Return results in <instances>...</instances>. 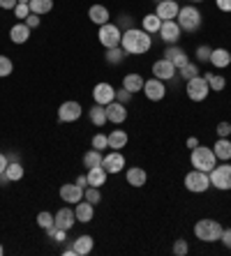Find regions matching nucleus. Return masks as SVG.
<instances>
[{
	"instance_id": "5701e85b",
	"label": "nucleus",
	"mask_w": 231,
	"mask_h": 256,
	"mask_svg": "<svg viewBox=\"0 0 231 256\" xmlns=\"http://www.w3.org/2000/svg\"><path fill=\"white\" fill-rule=\"evenodd\" d=\"M10 40H12L14 44H26L30 40V28L21 21V24H14L12 28H10Z\"/></svg>"
},
{
	"instance_id": "de8ad7c7",
	"label": "nucleus",
	"mask_w": 231,
	"mask_h": 256,
	"mask_svg": "<svg viewBox=\"0 0 231 256\" xmlns=\"http://www.w3.org/2000/svg\"><path fill=\"white\" fill-rule=\"evenodd\" d=\"M215 132H217V136H219V138H229V134H231V125H229V122H219L217 130H215Z\"/></svg>"
},
{
	"instance_id": "ddd939ff",
	"label": "nucleus",
	"mask_w": 231,
	"mask_h": 256,
	"mask_svg": "<svg viewBox=\"0 0 231 256\" xmlns=\"http://www.w3.org/2000/svg\"><path fill=\"white\" fill-rule=\"evenodd\" d=\"M102 166H104V171L107 173H120L125 168V157L120 155V150H113V152H109V155L102 157Z\"/></svg>"
},
{
	"instance_id": "2eb2a0df",
	"label": "nucleus",
	"mask_w": 231,
	"mask_h": 256,
	"mask_svg": "<svg viewBox=\"0 0 231 256\" xmlns=\"http://www.w3.org/2000/svg\"><path fill=\"white\" fill-rule=\"evenodd\" d=\"M104 111H107V120L109 122H113V125H120V122L127 120V106L120 104V102H116V100H113L111 104H107Z\"/></svg>"
},
{
	"instance_id": "2f4dec72",
	"label": "nucleus",
	"mask_w": 231,
	"mask_h": 256,
	"mask_svg": "<svg viewBox=\"0 0 231 256\" xmlns=\"http://www.w3.org/2000/svg\"><path fill=\"white\" fill-rule=\"evenodd\" d=\"M28 7L33 14H40L42 16V14H49L54 10V0H30Z\"/></svg>"
},
{
	"instance_id": "864d4df0",
	"label": "nucleus",
	"mask_w": 231,
	"mask_h": 256,
	"mask_svg": "<svg viewBox=\"0 0 231 256\" xmlns=\"http://www.w3.org/2000/svg\"><path fill=\"white\" fill-rule=\"evenodd\" d=\"M7 164H10V160H7V155H5V152H0V173H3V171H5V168H7Z\"/></svg>"
},
{
	"instance_id": "7c9ffc66",
	"label": "nucleus",
	"mask_w": 231,
	"mask_h": 256,
	"mask_svg": "<svg viewBox=\"0 0 231 256\" xmlns=\"http://www.w3.org/2000/svg\"><path fill=\"white\" fill-rule=\"evenodd\" d=\"M88 118H90V122H93L95 127H102L104 122H109V120H107V111H104V106H102V104H95V106L90 108Z\"/></svg>"
},
{
	"instance_id": "20e7f679",
	"label": "nucleus",
	"mask_w": 231,
	"mask_h": 256,
	"mask_svg": "<svg viewBox=\"0 0 231 256\" xmlns=\"http://www.w3.org/2000/svg\"><path fill=\"white\" fill-rule=\"evenodd\" d=\"M176 21H178V26H180V30L194 32V30H199V26H201V12H199L196 7H192V5L180 7Z\"/></svg>"
},
{
	"instance_id": "7ed1b4c3",
	"label": "nucleus",
	"mask_w": 231,
	"mask_h": 256,
	"mask_svg": "<svg viewBox=\"0 0 231 256\" xmlns=\"http://www.w3.org/2000/svg\"><path fill=\"white\" fill-rule=\"evenodd\" d=\"M222 224L215 220H199L194 224V236L201 242H217L219 238H222Z\"/></svg>"
},
{
	"instance_id": "79ce46f5",
	"label": "nucleus",
	"mask_w": 231,
	"mask_h": 256,
	"mask_svg": "<svg viewBox=\"0 0 231 256\" xmlns=\"http://www.w3.org/2000/svg\"><path fill=\"white\" fill-rule=\"evenodd\" d=\"M187 252H190V244H187V240L178 238L176 242H173V254H176V256H185Z\"/></svg>"
},
{
	"instance_id": "39448f33",
	"label": "nucleus",
	"mask_w": 231,
	"mask_h": 256,
	"mask_svg": "<svg viewBox=\"0 0 231 256\" xmlns=\"http://www.w3.org/2000/svg\"><path fill=\"white\" fill-rule=\"evenodd\" d=\"M208 178H210V187H217L222 192H229L231 190V164L229 162H222L213 171L208 173Z\"/></svg>"
},
{
	"instance_id": "603ef678",
	"label": "nucleus",
	"mask_w": 231,
	"mask_h": 256,
	"mask_svg": "<svg viewBox=\"0 0 231 256\" xmlns=\"http://www.w3.org/2000/svg\"><path fill=\"white\" fill-rule=\"evenodd\" d=\"M185 146H187V148H190V150H194L196 146H199V138H196V136H190V138H187V141H185Z\"/></svg>"
},
{
	"instance_id": "6ab92c4d",
	"label": "nucleus",
	"mask_w": 231,
	"mask_h": 256,
	"mask_svg": "<svg viewBox=\"0 0 231 256\" xmlns=\"http://www.w3.org/2000/svg\"><path fill=\"white\" fill-rule=\"evenodd\" d=\"M164 58L171 60L173 65H176V70H180L183 65H187L190 62V58H187V54H185L180 46H176V44H169V46L164 48Z\"/></svg>"
},
{
	"instance_id": "9d476101",
	"label": "nucleus",
	"mask_w": 231,
	"mask_h": 256,
	"mask_svg": "<svg viewBox=\"0 0 231 256\" xmlns=\"http://www.w3.org/2000/svg\"><path fill=\"white\" fill-rule=\"evenodd\" d=\"M93 100H95V104L107 106V104H111L116 100V88L111 84H107V81H102V84H97L93 88Z\"/></svg>"
},
{
	"instance_id": "c756f323",
	"label": "nucleus",
	"mask_w": 231,
	"mask_h": 256,
	"mask_svg": "<svg viewBox=\"0 0 231 256\" xmlns=\"http://www.w3.org/2000/svg\"><path fill=\"white\" fill-rule=\"evenodd\" d=\"M141 26L148 35H155V32H160V28H162V18L157 16V14H146V16L141 18Z\"/></svg>"
},
{
	"instance_id": "6e6d98bb",
	"label": "nucleus",
	"mask_w": 231,
	"mask_h": 256,
	"mask_svg": "<svg viewBox=\"0 0 231 256\" xmlns=\"http://www.w3.org/2000/svg\"><path fill=\"white\" fill-rule=\"evenodd\" d=\"M10 182H12V180L7 178V173H5V171H3V173H0V187H5V185H10Z\"/></svg>"
},
{
	"instance_id": "72a5a7b5",
	"label": "nucleus",
	"mask_w": 231,
	"mask_h": 256,
	"mask_svg": "<svg viewBox=\"0 0 231 256\" xmlns=\"http://www.w3.org/2000/svg\"><path fill=\"white\" fill-rule=\"evenodd\" d=\"M102 152L100 150H88V152H86V155H83V166L86 168H93V166H102Z\"/></svg>"
},
{
	"instance_id": "f03ea898",
	"label": "nucleus",
	"mask_w": 231,
	"mask_h": 256,
	"mask_svg": "<svg viewBox=\"0 0 231 256\" xmlns=\"http://www.w3.org/2000/svg\"><path fill=\"white\" fill-rule=\"evenodd\" d=\"M190 162H192V166L194 168L206 171V173H210L215 166H217V157H215L213 148H208V146H196V148L192 150Z\"/></svg>"
},
{
	"instance_id": "4d7b16f0",
	"label": "nucleus",
	"mask_w": 231,
	"mask_h": 256,
	"mask_svg": "<svg viewBox=\"0 0 231 256\" xmlns=\"http://www.w3.org/2000/svg\"><path fill=\"white\" fill-rule=\"evenodd\" d=\"M63 256H77V252H74V247H67V250H63Z\"/></svg>"
},
{
	"instance_id": "13d9d810",
	"label": "nucleus",
	"mask_w": 231,
	"mask_h": 256,
	"mask_svg": "<svg viewBox=\"0 0 231 256\" xmlns=\"http://www.w3.org/2000/svg\"><path fill=\"white\" fill-rule=\"evenodd\" d=\"M7 160H10V162H19V155H14V152H12V155H7Z\"/></svg>"
},
{
	"instance_id": "1a4fd4ad",
	"label": "nucleus",
	"mask_w": 231,
	"mask_h": 256,
	"mask_svg": "<svg viewBox=\"0 0 231 256\" xmlns=\"http://www.w3.org/2000/svg\"><path fill=\"white\" fill-rule=\"evenodd\" d=\"M176 74H178V70H176V65H173L171 60L160 58V60H155L153 62V76L155 78H160V81H171Z\"/></svg>"
},
{
	"instance_id": "bb28decb",
	"label": "nucleus",
	"mask_w": 231,
	"mask_h": 256,
	"mask_svg": "<svg viewBox=\"0 0 231 256\" xmlns=\"http://www.w3.org/2000/svg\"><path fill=\"white\" fill-rule=\"evenodd\" d=\"M93 247H95V240L90 238V236H79V238H74V252H77V256L90 254Z\"/></svg>"
},
{
	"instance_id": "4be33fe9",
	"label": "nucleus",
	"mask_w": 231,
	"mask_h": 256,
	"mask_svg": "<svg viewBox=\"0 0 231 256\" xmlns=\"http://www.w3.org/2000/svg\"><path fill=\"white\" fill-rule=\"evenodd\" d=\"M208 62H210L213 67H217V70H224V67L231 65V54L226 51V48H213Z\"/></svg>"
},
{
	"instance_id": "f257e3e1",
	"label": "nucleus",
	"mask_w": 231,
	"mask_h": 256,
	"mask_svg": "<svg viewBox=\"0 0 231 256\" xmlns=\"http://www.w3.org/2000/svg\"><path fill=\"white\" fill-rule=\"evenodd\" d=\"M120 46L127 56H141V54H148L150 46H153V40L146 30H136L130 28L123 32V40H120Z\"/></svg>"
},
{
	"instance_id": "a878e982",
	"label": "nucleus",
	"mask_w": 231,
	"mask_h": 256,
	"mask_svg": "<svg viewBox=\"0 0 231 256\" xmlns=\"http://www.w3.org/2000/svg\"><path fill=\"white\" fill-rule=\"evenodd\" d=\"M88 185L90 187H102L104 182H107V176L109 173L104 171V166H93V168H88Z\"/></svg>"
},
{
	"instance_id": "052dcab7",
	"label": "nucleus",
	"mask_w": 231,
	"mask_h": 256,
	"mask_svg": "<svg viewBox=\"0 0 231 256\" xmlns=\"http://www.w3.org/2000/svg\"><path fill=\"white\" fill-rule=\"evenodd\" d=\"M190 2H203V0H190Z\"/></svg>"
},
{
	"instance_id": "c85d7f7f",
	"label": "nucleus",
	"mask_w": 231,
	"mask_h": 256,
	"mask_svg": "<svg viewBox=\"0 0 231 256\" xmlns=\"http://www.w3.org/2000/svg\"><path fill=\"white\" fill-rule=\"evenodd\" d=\"M127 141H130V136H127V132L123 130H113L111 134H109V148L111 150H120L127 146Z\"/></svg>"
},
{
	"instance_id": "c9c22d12",
	"label": "nucleus",
	"mask_w": 231,
	"mask_h": 256,
	"mask_svg": "<svg viewBox=\"0 0 231 256\" xmlns=\"http://www.w3.org/2000/svg\"><path fill=\"white\" fill-rule=\"evenodd\" d=\"M125 56H127V54L123 51V46L107 48V62H109V65H118V62H123Z\"/></svg>"
},
{
	"instance_id": "412c9836",
	"label": "nucleus",
	"mask_w": 231,
	"mask_h": 256,
	"mask_svg": "<svg viewBox=\"0 0 231 256\" xmlns=\"http://www.w3.org/2000/svg\"><path fill=\"white\" fill-rule=\"evenodd\" d=\"M125 178H127V185L143 187L146 185V180H148V176H146V171H143L141 166H130L127 171H125Z\"/></svg>"
},
{
	"instance_id": "aec40b11",
	"label": "nucleus",
	"mask_w": 231,
	"mask_h": 256,
	"mask_svg": "<svg viewBox=\"0 0 231 256\" xmlns=\"http://www.w3.org/2000/svg\"><path fill=\"white\" fill-rule=\"evenodd\" d=\"M74 214H77V222H79V224H88V222L93 220V214H95V206L83 198V201L77 203V208H74Z\"/></svg>"
},
{
	"instance_id": "680f3d73",
	"label": "nucleus",
	"mask_w": 231,
	"mask_h": 256,
	"mask_svg": "<svg viewBox=\"0 0 231 256\" xmlns=\"http://www.w3.org/2000/svg\"><path fill=\"white\" fill-rule=\"evenodd\" d=\"M19 2H30V0H19Z\"/></svg>"
},
{
	"instance_id": "09e8293b",
	"label": "nucleus",
	"mask_w": 231,
	"mask_h": 256,
	"mask_svg": "<svg viewBox=\"0 0 231 256\" xmlns=\"http://www.w3.org/2000/svg\"><path fill=\"white\" fill-rule=\"evenodd\" d=\"M219 242L224 244L226 250H231V228H224V231H222V238H219Z\"/></svg>"
},
{
	"instance_id": "3c124183",
	"label": "nucleus",
	"mask_w": 231,
	"mask_h": 256,
	"mask_svg": "<svg viewBox=\"0 0 231 256\" xmlns=\"http://www.w3.org/2000/svg\"><path fill=\"white\" fill-rule=\"evenodd\" d=\"M215 5H217V10H222V12H231V0H215Z\"/></svg>"
},
{
	"instance_id": "37998d69",
	"label": "nucleus",
	"mask_w": 231,
	"mask_h": 256,
	"mask_svg": "<svg viewBox=\"0 0 231 256\" xmlns=\"http://www.w3.org/2000/svg\"><path fill=\"white\" fill-rule=\"evenodd\" d=\"M30 14V7H28V2H19L17 7H14V16L17 18H24L26 21V16Z\"/></svg>"
},
{
	"instance_id": "dca6fc26",
	"label": "nucleus",
	"mask_w": 231,
	"mask_h": 256,
	"mask_svg": "<svg viewBox=\"0 0 231 256\" xmlns=\"http://www.w3.org/2000/svg\"><path fill=\"white\" fill-rule=\"evenodd\" d=\"M180 12V7H178L176 0H160L157 7H155V14L162 18V21H173Z\"/></svg>"
},
{
	"instance_id": "423d86ee",
	"label": "nucleus",
	"mask_w": 231,
	"mask_h": 256,
	"mask_svg": "<svg viewBox=\"0 0 231 256\" xmlns=\"http://www.w3.org/2000/svg\"><path fill=\"white\" fill-rule=\"evenodd\" d=\"M97 37H100V44L104 48H116V46H120L123 30H120L116 24H104V26H100V32H97Z\"/></svg>"
},
{
	"instance_id": "cd10ccee",
	"label": "nucleus",
	"mask_w": 231,
	"mask_h": 256,
	"mask_svg": "<svg viewBox=\"0 0 231 256\" xmlns=\"http://www.w3.org/2000/svg\"><path fill=\"white\" fill-rule=\"evenodd\" d=\"M213 152H215V157H217V160L229 162L231 160V141H229V138H217V141H215V146H213Z\"/></svg>"
},
{
	"instance_id": "f3484780",
	"label": "nucleus",
	"mask_w": 231,
	"mask_h": 256,
	"mask_svg": "<svg viewBox=\"0 0 231 256\" xmlns=\"http://www.w3.org/2000/svg\"><path fill=\"white\" fill-rule=\"evenodd\" d=\"M180 26H178V21L173 18V21H162V28H160V37L164 40L166 44H176L178 40H180Z\"/></svg>"
},
{
	"instance_id": "f704fd0d",
	"label": "nucleus",
	"mask_w": 231,
	"mask_h": 256,
	"mask_svg": "<svg viewBox=\"0 0 231 256\" xmlns=\"http://www.w3.org/2000/svg\"><path fill=\"white\" fill-rule=\"evenodd\" d=\"M5 173H7V178L12 180V182H17V180L24 178V164H21V162H10L7 168H5Z\"/></svg>"
},
{
	"instance_id": "b1692460",
	"label": "nucleus",
	"mask_w": 231,
	"mask_h": 256,
	"mask_svg": "<svg viewBox=\"0 0 231 256\" xmlns=\"http://www.w3.org/2000/svg\"><path fill=\"white\" fill-rule=\"evenodd\" d=\"M143 84H146V81H143L141 74H125L123 76V88L130 90L132 95H134V92H141Z\"/></svg>"
},
{
	"instance_id": "a211bd4d",
	"label": "nucleus",
	"mask_w": 231,
	"mask_h": 256,
	"mask_svg": "<svg viewBox=\"0 0 231 256\" xmlns=\"http://www.w3.org/2000/svg\"><path fill=\"white\" fill-rule=\"evenodd\" d=\"M60 198L65 203H74L83 201V187H79L77 182H67V185H60Z\"/></svg>"
},
{
	"instance_id": "4c0bfd02",
	"label": "nucleus",
	"mask_w": 231,
	"mask_h": 256,
	"mask_svg": "<svg viewBox=\"0 0 231 256\" xmlns=\"http://www.w3.org/2000/svg\"><path fill=\"white\" fill-rule=\"evenodd\" d=\"M83 198H86V201L88 203H93V206H95V203H100L102 201V194H100V187H86V190H83Z\"/></svg>"
},
{
	"instance_id": "4468645a",
	"label": "nucleus",
	"mask_w": 231,
	"mask_h": 256,
	"mask_svg": "<svg viewBox=\"0 0 231 256\" xmlns=\"http://www.w3.org/2000/svg\"><path fill=\"white\" fill-rule=\"evenodd\" d=\"M74 224H77V214H74V210H72V208H60L58 212L54 214V226L56 228L70 231Z\"/></svg>"
},
{
	"instance_id": "58836bf2",
	"label": "nucleus",
	"mask_w": 231,
	"mask_h": 256,
	"mask_svg": "<svg viewBox=\"0 0 231 256\" xmlns=\"http://www.w3.org/2000/svg\"><path fill=\"white\" fill-rule=\"evenodd\" d=\"M37 226L44 228V231H47V228H51V226H54V214L47 212V210H42V212L37 214Z\"/></svg>"
},
{
	"instance_id": "0eeeda50",
	"label": "nucleus",
	"mask_w": 231,
	"mask_h": 256,
	"mask_svg": "<svg viewBox=\"0 0 231 256\" xmlns=\"http://www.w3.org/2000/svg\"><path fill=\"white\" fill-rule=\"evenodd\" d=\"M185 187L194 194H201L210 187V178H208L206 171H199V168H192L187 176H185Z\"/></svg>"
},
{
	"instance_id": "a18cd8bd",
	"label": "nucleus",
	"mask_w": 231,
	"mask_h": 256,
	"mask_svg": "<svg viewBox=\"0 0 231 256\" xmlns=\"http://www.w3.org/2000/svg\"><path fill=\"white\" fill-rule=\"evenodd\" d=\"M130 100H132V92H130V90H125V88L116 90V102H120V104H127Z\"/></svg>"
},
{
	"instance_id": "393cba45",
	"label": "nucleus",
	"mask_w": 231,
	"mask_h": 256,
	"mask_svg": "<svg viewBox=\"0 0 231 256\" xmlns=\"http://www.w3.org/2000/svg\"><path fill=\"white\" fill-rule=\"evenodd\" d=\"M88 18L95 26H104V24H109V10L104 5H93L88 10Z\"/></svg>"
},
{
	"instance_id": "9b49d317",
	"label": "nucleus",
	"mask_w": 231,
	"mask_h": 256,
	"mask_svg": "<svg viewBox=\"0 0 231 256\" xmlns=\"http://www.w3.org/2000/svg\"><path fill=\"white\" fill-rule=\"evenodd\" d=\"M81 104L79 102H63L60 104V108H58V120L60 122H74V120H79L81 118Z\"/></svg>"
},
{
	"instance_id": "f8f14e48",
	"label": "nucleus",
	"mask_w": 231,
	"mask_h": 256,
	"mask_svg": "<svg viewBox=\"0 0 231 256\" xmlns=\"http://www.w3.org/2000/svg\"><path fill=\"white\" fill-rule=\"evenodd\" d=\"M143 95L148 97L150 102H160L164 100L166 95V88H164V81H160V78H148L146 84H143Z\"/></svg>"
},
{
	"instance_id": "c03bdc74",
	"label": "nucleus",
	"mask_w": 231,
	"mask_h": 256,
	"mask_svg": "<svg viewBox=\"0 0 231 256\" xmlns=\"http://www.w3.org/2000/svg\"><path fill=\"white\" fill-rule=\"evenodd\" d=\"M210 51H213L210 46H199L196 48V60H199V62H208V60H210Z\"/></svg>"
},
{
	"instance_id": "a19ab883",
	"label": "nucleus",
	"mask_w": 231,
	"mask_h": 256,
	"mask_svg": "<svg viewBox=\"0 0 231 256\" xmlns=\"http://www.w3.org/2000/svg\"><path fill=\"white\" fill-rule=\"evenodd\" d=\"M90 143H93V148L100 150V152H102V150H107V148H109V136H107V134H95Z\"/></svg>"
},
{
	"instance_id": "5fc2aeb1",
	"label": "nucleus",
	"mask_w": 231,
	"mask_h": 256,
	"mask_svg": "<svg viewBox=\"0 0 231 256\" xmlns=\"http://www.w3.org/2000/svg\"><path fill=\"white\" fill-rule=\"evenodd\" d=\"M77 185L86 190V187H88V176H79V178H77Z\"/></svg>"
},
{
	"instance_id": "6e6552de",
	"label": "nucleus",
	"mask_w": 231,
	"mask_h": 256,
	"mask_svg": "<svg viewBox=\"0 0 231 256\" xmlns=\"http://www.w3.org/2000/svg\"><path fill=\"white\" fill-rule=\"evenodd\" d=\"M208 92H210V86L203 76H194L187 81V97L192 102H203L208 97Z\"/></svg>"
},
{
	"instance_id": "ea45409f",
	"label": "nucleus",
	"mask_w": 231,
	"mask_h": 256,
	"mask_svg": "<svg viewBox=\"0 0 231 256\" xmlns=\"http://www.w3.org/2000/svg\"><path fill=\"white\" fill-rule=\"evenodd\" d=\"M14 72V62L7 56H0V78H7Z\"/></svg>"
},
{
	"instance_id": "e2e57ef3",
	"label": "nucleus",
	"mask_w": 231,
	"mask_h": 256,
	"mask_svg": "<svg viewBox=\"0 0 231 256\" xmlns=\"http://www.w3.org/2000/svg\"><path fill=\"white\" fill-rule=\"evenodd\" d=\"M229 252H231V250H229Z\"/></svg>"
},
{
	"instance_id": "8fccbe9b",
	"label": "nucleus",
	"mask_w": 231,
	"mask_h": 256,
	"mask_svg": "<svg viewBox=\"0 0 231 256\" xmlns=\"http://www.w3.org/2000/svg\"><path fill=\"white\" fill-rule=\"evenodd\" d=\"M17 5H19V0H0V10H12L14 12Z\"/></svg>"
},
{
	"instance_id": "473e14b6",
	"label": "nucleus",
	"mask_w": 231,
	"mask_h": 256,
	"mask_svg": "<svg viewBox=\"0 0 231 256\" xmlns=\"http://www.w3.org/2000/svg\"><path fill=\"white\" fill-rule=\"evenodd\" d=\"M203 78L208 81V86H210V90L213 92H222L226 86V78L219 76V74H213V72H208V74H203Z\"/></svg>"
},
{
	"instance_id": "e433bc0d",
	"label": "nucleus",
	"mask_w": 231,
	"mask_h": 256,
	"mask_svg": "<svg viewBox=\"0 0 231 256\" xmlns=\"http://www.w3.org/2000/svg\"><path fill=\"white\" fill-rule=\"evenodd\" d=\"M178 74L185 78V81H190V78L199 76V67L194 65V62H187V65H183L180 70H178Z\"/></svg>"
},
{
	"instance_id": "49530a36",
	"label": "nucleus",
	"mask_w": 231,
	"mask_h": 256,
	"mask_svg": "<svg viewBox=\"0 0 231 256\" xmlns=\"http://www.w3.org/2000/svg\"><path fill=\"white\" fill-rule=\"evenodd\" d=\"M40 21H42V16H40V14H33V12H30L28 16H26V21H24V24L28 26L30 30H33V28H37V26H40Z\"/></svg>"
},
{
	"instance_id": "bf43d9fd",
	"label": "nucleus",
	"mask_w": 231,
	"mask_h": 256,
	"mask_svg": "<svg viewBox=\"0 0 231 256\" xmlns=\"http://www.w3.org/2000/svg\"><path fill=\"white\" fill-rule=\"evenodd\" d=\"M5 254V247H3V242H0V256Z\"/></svg>"
}]
</instances>
